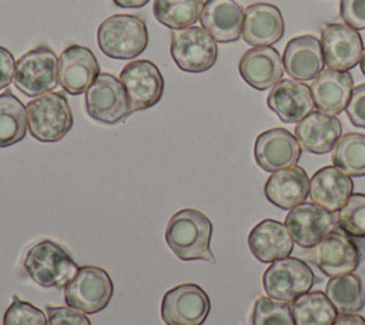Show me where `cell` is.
Returning a JSON list of instances; mask_svg holds the SVG:
<instances>
[{
    "mask_svg": "<svg viewBox=\"0 0 365 325\" xmlns=\"http://www.w3.org/2000/svg\"><path fill=\"white\" fill-rule=\"evenodd\" d=\"M254 157L259 168L275 172L297 165L301 158V145L288 130L269 128L257 137Z\"/></svg>",
    "mask_w": 365,
    "mask_h": 325,
    "instance_id": "obj_16",
    "label": "cell"
},
{
    "mask_svg": "<svg viewBox=\"0 0 365 325\" xmlns=\"http://www.w3.org/2000/svg\"><path fill=\"white\" fill-rule=\"evenodd\" d=\"M150 0H113V3L121 9H140Z\"/></svg>",
    "mask_w": 365,
    "mask_h": 325,
    "instance_id": "obj_40",
    "label": "cell"
},
{
    "mask_svg": "<svg viewBox=\"0 0 365 325\" xmlns=\"http://www.w3.org/2000/svg\"><path fill=\"white\" fill-rule=\"evenodd\" d=\"M321 47L327 67L341 71L354 68L364 50L359 33L342 23H324L321 30Z\"/></svg>",
    "mask_w": 365,
    "mask_h": 325,
    "instance_id": "obj_14",
    "label": "cell"
},
{
    "mask_svg": "<svg viewBox=\"0 0 365 325\" xmlns=\"http://www.w3.org/2000/svg\"><path fill=\"white\" fill-rule=\"evenodd\" d=\"M27 110L11 90L0 94V148L20 143L27 134Z\"/></svg>",
    "mask_w": 365,
    "mask_h": 325,
    "instance_id": "obj_27",
    "label": "cell"
},
{
    "mask_svg": "<svg viewBox=\"0 0 365 325\" xmlns=\"http://www.w3.org/2000/svg\"><path fill=\"white\" fill-rule=\"evenodd\" d=\"M336 227L354 238H365V194H352L336 214Z\"/></svg>",
    "mask_w": 365,
    "mask_h": 325,
    "instance_id": "obj_33",
    "label": "cell"
},
{
    "mask_svg": "<svg viewBox=\"0 0 365 325\" xmlns=\"http://www.w3.org/2000/svg\"><path fill=\"white\" fill-rule=\"evenodd\" d=\"M352 90V76L348 71L334 68L322 70L311 84L315 107L331 115H336L346 108Z\"/></svg>",
    "mask_w": 365,
    "mask_h": 325,
    "instance_id": "obj_24",
    "label": "cell"
},
{
    "mask_svg": "<svg viewBox=\"0 0 365 325\" xmlns=\"http://www.w3.org/2000/svg\"><path fill=\"white\" fill-rule=\"evenodd\" d=\"M97 44L110 58L131 60L147 48V24L134 14H113L98 26Z\"/></svg>",
    "mask_w": 365,
    "mask_h": 325,
    "instance_id": "obj_2",
    "label": "cell"
},
{
    "mask_svg": "<svg viewBox=\"0 0 365 325\" xmlns=\"http://www.w3.org/2000/svg\"><path fill=\"white\" fill-rule=\"evenodd\" d=\"M295 325H332L336 309L322 291H308L291 302Z\"/></svg>",
    "mask_w": 365,
    "mask_h": 325,
    "instance_id": "obj_28",
    "label": "cell"
},
{
    "mask_svg": "<svg viewBox=\"0 0 365 325\" xmlns=\"http://www.w3.org/2000/svg\"><path fill=\"white\" fill-rule=\"evenodd\" d=\"M200 23L217 43H234L242 34L244 9L235 0H207Z\"/></svg>",
    "mask_w": 365,
    "mask_h": 325,
    "instance_id": "obj_22",
    "label": "cell"
},
{
    "mask_svg": "<svg viewBox=\"0 0 365 325\" xmlns=\"http://www.w3.org/2000/svg\"><path fill=\"white\" fill-rule=\"evenodd\" d=\"M26 110L29 133L37 141L57 143L73 128V113L63 93L41 94L29 101Z\"/></svg>",
    "mask_w": 365,
    "mask_h": 325,
    "instance_id": "obj_3",
    "label": "cell"
},
{
    "mask_svg": "<svg viewBox=\"0 0 365 325\" xmlns=\"http://www.w3.org/2000/svg\"><path fill=\"white\" fill-rule=\"evenodd\" d=\"M285 227L301 248H314L336 227V217L314 202H302L287 214Z\"/></svg>",
    "mask_w": 365,
    "mask_h": 325,
    "instance_id": "obj_15",
    "label": "cell"
},
{
    "mask_svg": "<svg viewBox=\"0 0 365 325\" xmlns=\"http://www.w3.org/2000/svg\"><path fill=\"white\" fill-rule=\"evenodd\" d=\"M325 291L338 314H355L365 306V287L356 274L332 277Z\"/></svg>",
    "mask_w": 365,
    "mask_h": 325,
    "instance_id": "obj_29",
    "label": "cell"
},
{
    "mask_svg": "<svg viewBox=\"0 0 365 325\" xmlns=\"http://www.w3.org/2000/svg\"><path fill=\"white\" fill-rule=\"evenodd\" d=\"M58 56L46 44L26 51L16 63L13 83L24 96L38 97L57 86Z\"/></svg>",
    "mask_w": 365,
    "mask_h": 325,
    "instance_id": "obj_7",
    "label": "cell"
},
{
    "mask_svg": "<svg viewBox=\"0 0 365 325\" xmlns=\"http://www.w3.org/2000/svg\"><path fill=\"white\" fill-rule=\"evenodd\" d=\"M342 133L341 121L324 111H312L295 125L299 145L312 154H327L334 150Z\"/></svg>",
    "mask_w": 365,
    "mask_h": 325,
    "instance_id": "obj_23",
    "label": "cell"
},
{
    "mask_svg": "<svg viewBox=\"0 0 365 325\" xmlns=\"http://www.w3.org/2000/svg\"><path fill=\"white\" fill-rule=\"evenodd\" d=\"M284 29L281 10L271 3H254L244 10L241 37L250 46H272L282 38Z\"/></svg>",
    "mask_w": 365,
    "mask_h": 325,
    "instance_id": "obj_18",
    "label": "cell"
},
{
    "mask_svg": "<svg viewBox=\"0 0 365 325\" xmlns=\"http://www.w3.org/2000/svg\"><path fill=\"white\" fill-rule=\"evenodd\" d=\"M251 325H295L291 305L269 296H258L251 314Z\"/></svg>",
    "mask_w": 365,
    "mask_h": 325,
    "instance_id": "obj_32",
    "label": "cell"
},
{
    "mask_svg": "<svg viewBox=\"0 0 365 325\" xmlns=\"http://www.w3.org/2000/svg\"><path fill=\"white\" fill-rule=\"evenodd\" d=\"M131 105V113L154 107L163 97L164 78L150 60H134L125 64L120 73Z\"/></svg>",
    "mask_w": 365,
    "mask_h": 325,
    "instance_id": "obj_12",
    "label": "cell"
},
{
    "mask_svg": "<svg viewBox=\"0 0 365 325\" xmlns=\"http://www.w3.org/2000/svg\"><path fill=\"white\" fill-rule=\"evenodd\" d=\"M210 309V296L200 285L180 284L164 294L161 319L165 325H202Z\"/></svg>",
    "mask_w": 365,
    "mask_h": 325,
    "instance_id": "obj_11",
    "label": "cell"
},
{
    "mask_svg": "<svg viewBox=\"0 0 365 325\" xmlns=\"http://www.w3.org/2000/svg\"><path fill=\"white\" fill-rule=\"evenodd\" d=\"M204 3V0H154L153 14L160 24L181 30L200 20Z\"/></svg>",
    "mask_w": 365,
    "mask_h": 325,
    "instance_id": "obj_30",
    "label": "cell"
},
{
    "mask_svg": "<svg viewBox=\"0 0 365 325\" xmlns=\"http://www.w3.org/2000/svg\"><path fill=\"white\" fill-rule=\"evenodd\" d=\"M47 325H91L87 315L71 306H47Z\"/></svg>",
    "mask_w": 365,
    "mask_h": 325,
    "instance_id": "obj_35",
    "label": "cell"
},
{
    "mask_svg": "<svg viewBox=\"0 0 365 325\" xmlns=\"http://www.w3.org/2000/svg\"><path fill=\"white\" fill-rule=\"evenodd\" d=\"M361 257L359 244L338 227L331 229L309 254V259L331 278L354 272Z\"/></svg>",
    "mask_w": 365,
    "mask_h": 325,
    "instance_id": "obj_10",
    "label": "cell"
},
{
    "mask_svg": "<svg viewBox=\"0 0 365 325\" xmlns=\"http://www.w3.org/2000/svg\"><path fill=\"white\" fill-rule=\"evenodd\" d=\"M345 111L355 127L365 128V83L354 87Z\"/></svg>",
    "mask_w": 365,
    "mask_h": 325,
    "instance_id": "obj_37",
    "label": "cell"
},
{
    "mask_svg": "<svg viewBox=\"0 0 365 325\" xmlns=\"http://www.w3.org/2000/svg\"><path fill=\"white\" fill-rule=\"evenodd\" d=\"M248 247L252 255L261 262H274L289 257L294 241L284 222L277 220H262L248 235Z\"/></svg>",
    "mask_w": 365,
    "mask_h": 325,
    "instance_id": "obj_25",
    "label": "cell"
},
{
    "mask_svg": "<svg viewBox=\"0 0 365 325\" xmlns=\"http://www.w3.org/2000/svg\"><path fill=\"white\" fill-rule=\"evenodd\" d=\"M16 60L13 54L3 46H0V90L10 86L14 78Z\"/></svg>",
    "mask_w": 365,
    "mask_h": 325,
    "instance_id": "obj_38",
    "label": "cell"
},
{
    "mask_svg": "<svg viewBox=\"0 0 365 325\" xmlns=\"http://www.w3.org/2000/svg\"><path fill=\"white\" fill-rule=\"evenodd\" d=\"M339 16L355 30H365V0H341Z\"/></svg>",
    "mask_w": 365,
    "mask_h": 325,
    "instance_id": "obj_36",
    "label": "cell"
},
{
    "mask_svg": "<svg viewBox=\"0 0 365 325\" xmlns=\"http://www.w3.org/2000/svg\"><path fill=\"white\" fill-rule=\"evenodd\" d=\"M264 192L267 200L282 210H291L305 201L309 192V180L305 170L292 165L269 175Z\"/></svg>",
    "mask_w": 365,
    "mask_h": 325,
    "instance_id": "obj_26",
    "label": "cell"
},
{
    "mask_svg": "<svg viewBox=\"0 0 365 325\" xmlns=\"http://www.w3.org/2000/svg\"><path fill=\"white\" fill-rule=\"evenodd\" d=\"M267 105L282 123H299L315 107L311 87L292 78L281 80L272 87Z\"/></svg>",
    "mask_w": 365,
    "mask_h": 325,
    "instance_id": "obj_20",
    "label": "cell"
},
{
    "mask_svg": "<svg viewBox=\"0 0 365 325\" xmlns=\"http://www.w3.org/2000/svg\"><path fill=\"white\" fill-rule=\"evenodd\" d=\"M317 278L311 267L294 257L274 261L262 275V285L272 299L291 304L302 294H307Z\"/></svg>",
    "mask_w": 365,
    "mask_h": 325,
    "instance_id": "obj_8",
    "label": "cell"
},
{
    "mask_svg": "<svg viewBox=\"0 0 365 325\" xmlns=\"http://www.w3.org/2000/svg\"><path fill=\"white\" fill-rule=\"evenodd\" d=\"M332 325H365V318L356 314H339Z\"/></svg>",
    "mask_w": 365,
    "mask_h": 325,
    "instance_id": "obj_39",
    "label": "cell"
},
{
    "mask_svg": "<svg viewBox=\"0 0 365 325\" xmlns=\"http://www.w3.org/2000/svg\"><path fill=\"white\" fill-rule=\"evenodd\" d=\"M332 162L349 177L365 175V134L346 133L332 150Z\"/></svg>",
    "mask_w": 365,
    "mask_h": 325,
    "instance_id": "obj_31",
    "label": "cell"
},
{
    "mask_svg": "<svg viewBox=\"0 0 365 325\" xmlns=\"http://www.w3.org/2000/svg\"><path fill=\"white\" fill-rule=\"evenodd\" d=\"M84 94L86 113L94 121L115 125L131 114L130 98L123 83L110 73H100Z\"/></svg>",
    "mask_w": 365,
    "mask_h": 325,
    "instance_id": "obj_6",
    "label": "cell"
},
{
    "mask_svg": "<svg viewBox=\"0 0 365 325\" xmlns=\"http://www.w3.org/2000/svg\"><path fill=\"white\" fill-rule=\"evenodd\" d=\"M170 53L180 70L202 73L215 64L218 46L202 27L191 26L171 33Z\"/></svg>",
    "mask_w": 365,
    "mask_h": 325,
    "instance_id": "obj_9",
    "label": "cell"
},
{
    "mask_svg": "<svg viewBox=\"0 0 365 325\" xmlns=\"http://www.w3.org/2000/svg\"><path fill=\"white\" fill-rule=\"evenodd\" d=\"M212 222L205 214L195 208H182L170 218L164 238L174 255L182 261L215 262L210 248Z\"/></svg>",
    "mask_w": 365,
    "mask_h": 325,
    "instance_id": "obj_1",
    "label": "cell"
},
{
    "mask_svg": "<svg viewBox=\"0 0 365 325\" xmlns=\"http://www.w3.org/2000/svg\"><path fill=\"white\" fill-rule=\"evenodd\" d=\"M3 325H47V314L14 295L4 312Z\"/></svg>",
    "mask_w": 365,
    "mask_h": 325,
    "instance_id": "obj_34",
    "label": "cell"
},
{
    "mask_svg": "<svg viewBox=\"0 0 365 325\" xmlns=\"http://www.w3.org/2000/svg\"><path fill=\"white\" fill-rule=\"evenodd\" d=\"M359 64H361V71H362V74L365 76V48L362 50V54H361V60H359Z\"/></svg>",
    "mask_w": 365,
    "mask_h": 325,
    "instance_id": "obj_41",
    "label": "cell"
},
{
    "mask_svg": "<svg viewBox=\"0 0 365 325\" xmlns=\"http://www.w3.org/2000/svg\"><path fill=\"white\" fill-rule=\"evenodd\" d=\"M282 64L289 78L295 81L314 80L325 64L321 41L312 34L291 38L285 46Z\"/></svg>",
    "mask_w": 365,
    "mask_h": 325,
    "instance_id": "obj_19",
    "label": "cell"
},
{
    "mask_svg": "<svg viewBox=\"0 0 365 325\" xmlns=\"http://www.w3.org/2000/svg\"><path fill=\"white\" fill-rule=\"evenodd\" d=\"M352 178L335 165L319 168L309 180V198L318 207L338 212L352 195Z\"/></svg>",
    "mask_w": 365,
    "mask_h": 325,
    "instance_id": "obj_21",
    "label": "cell"
},
{
    "mask_svg": "<svg viewBox=\"0 0 365 325\" xmlns=\"http://www.w3.org/2000/svg\"><path fill=\"white\" fill-rule=\"evenodd\" d=\"M238 71L248 86L264 91L281 81L284 64L277 48L271 46L252 47L241 56Z\"/></svg>",
    "mask_w": 365,
    "mask_h": 325,
    "instance_id": "obj_17",
    "label": "cell"
},
{
    "mask_svg": "<svg viewBox=\"0 0 365 325\" xmlns=\"http://www.w3.org/2000/svg\"><path fill=\"white\" fill-rule=\"evenodd\" d=\"M63 291L67 306L84 314H97L111 301L114 285L106 269L96 265H83L78 267Z\"/></svg>",
    "mask_w": 365,
    "mask_h": 325,
    "instance_id": "obj_5",
    "label": "cell"
},
{
    "mask_svg": "<svg viewBox=\"0 0 365 325\" xmlns=\"http://www.w3.org/2000/svg\"><path fill=\"white\" fill-rule=\"evenodd\" d=\"M23 268L37 285L43 288H60L76 275L78 265L61 245L50 239H43L27 251Z\"/></svg>",
    "mask_w": 365,
    "mask_h": 325,
    "instance_id": "obj_4",
    "label": "cell"
},
{
    "mask_svg": "<svg viewBox=\"0 0 365 325\" xmlns=\"http://www.w3.org/2000/svg\"><path fill=\"white\" fill-rule=\"evenodd\" d=\"M98 74L100 64L97 57L86 46L71 44L58 56L57 81L71 96L86 93Z\"/></svg>",
    "mask_w": 365,
    "mask_h": 325,
    "instance_id": "obj_13",
    "label": "cell"
}]
</instances>
